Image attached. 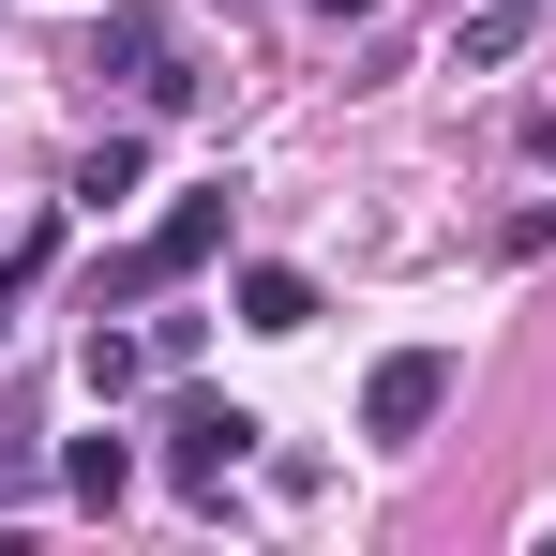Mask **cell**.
Listing matches in <instances>:
<instances>
[{
    "mask_svg": "<svg viewBox=\"0 0 556 556\" xmlns=\"http://www.w3.org/2000/svg\"><path fill=\"white\" fill-rule=\"evenodd\" d=\"M452 346H391V362H376L362 376V437H376V452H421V437H437V406H452Z\"/></svg>",
    "mask_w": 556,
    "mask_h": 556,
    "instance_id": "cell-4",
    "label": "cell"
},
{
    "mask_svg": "<svg viewBox=\"0 0 556 556\" xmlns=\"http://www.w3.org/2000/svg\"><path fill=\"white\" fill-rule=\"evenodd\" d=\"M527 151H542V166H556V105H542V121H527Z\"/></svg>",
    "mask_w": 556,
    "mask_h": 556,
    "instance_id": "cell-13",
    "label": "cell"
},
{
    "mask_svg": "<svg viewBox=\"0 0 556 556\" xmlns=\"http://www.w3.org/2000/svg\"><path fill=\"white\" fill-rule=\"evenodd\" d=\"M136 181H151V151H136V136H91V166H76V211H121Z\"/></svg>",
    "mask_w": 556,
    "mask_h": 556,
    "instance_id": "cell-9",
    "label": "cell"
},
{
    "mask_svg": "<svg viewBox=\"0 0 556 556\" xmlns=\"http://www.w3.org/2000/svg\"><path fill=\"white\" fill-rule=\"evenodd\" d=\"M76 376H91L105 406H121L136 376H166V362H151V331H121V316H91V331H76Z\"/></svg>",
    "mask_w": 556,
    "mask_h": 556,
    "instance_id": "cell-5",
    "label": "cell"
},
{
    "mask_svg": "<svg viewBox=\"0 0 556 556\" xmlns=\"http://www.w3.org/2000/svg\"><path fill=\"white\" fill-rule=\"evenodd\" d=\"M496 256H511V271H542V256H556V195H527V211H496Z\"/></svg>",
    "mask_w": 556,
    "mask_h": 556,
    "instance_id": "cell-10",
    "label": "cell"
},
{
    "mask_svg": "<svg viewBox=\"0 0 556 556\" xmlns=\"http://www.w3.org/2000/svg\"><path fill=\"white\" fill-rule=\"evenodd\" d=\"M46 481H61V466H30V452H0V511H30V496H46Z\"/></svg>",
    "mask_w": 556,
    "mask_h": 556,
    "instance_id": "cell-11",
    "label": "cell"
},
{
    "mask_svg": "<svg viewBox=\"0 0 556 556\" xmlns=\"http://www.w3.org/2000/svg\"><path fill=\"white\" fill-rule=\"evenodd\" d=\"M121 481H136L121 437H76V452H61V496H76V511H121Z\"/></svg>",
    "mask_w": 556,
    "mask_h": 556,
    "instance_id": "cell-7",
    "label": "cell"
},
{
    "mask_svg": "<svg viewBox=\"0 0 556 556\" xmlns=\"http://www.w3.org/2000/svg\"><path fill=\"white\" fill-rule=\"evenodd\" d=\"M91 76H121L136 105H195V76H181V15H166V0H105Z\"/></svg>",
    "mask_w": 556,
    "mask_h": 556,
    "instance_id": "cell-3",
    "label": "cell"
},
{
    "mask_svg": "<svg viewBox=\"0 0 556 556\" xmlns=\"http://www.w3.org/2000/svg\"><path fill=\"white\" fill-rule=\"evenodd\" d=\"M511 46H527V0H481V15H466V30H452V76H496Z\"/></svg>",
    "mask_w": 556,
    "mask_h": 556,
    "instance_id": "cell-8",
    "label": "cell"
},
{
    "mask_svg": "<svg viewBox=\"0 0 556 556\" xmlns=\"http://www.w3.org/2000/svg\"><path fill=\"white\" fill-rule=\"evenodd\" d=\"M226 211H241V181H195V195H166V226H151V241H121V256L91 271V316H136V301L195 286L211 256H226Z\"/></svg>",
    "mask_w": 556,
    "mask_h": 556,
    "instance_id": "cell-1",
    "label": "cell"
},
{
    "mask_svg": "<svg viewBox=\"0 0 556 556\" xmlns=\"http://www.w3.org/2000/svg\"><path fill=\"white\" fill-rule=\"evenodd\" d=\"M256 437H271L256 406H226V391H181V406H166V481H181L195 511H211V496L256 466Z\"/></svg>",
    "mask_w": 556,
    "mask_h": 556,
    "instance_id": "cell-2",
    "label": "cell"
},
{
    "mask_svg": "<svg viewBox=\"0 0 556 556\" xmlns=\"http://www.w3.org/2000/svg\"><path fill=\"white\" fill-rule=\"evenodd\" d=\"M316 15H331V30H362V15H391V0H316Z\"/></svg>",
    "mask_w": 556,
    "mask_h": 556,
    "instance_id": "cell-12",
    "label": "cell"
},
{
    "mask_svg": "<svg viewBox=\"0 0 556 556\" xmlns=\"http://www.w3.org/2000/svg\"><path fill=\"white\" fill-rule=\"evenodd\" d=\"M241 331H316V286L286 271V256H256L241 271Z\"/></svg>",
    "mask_w": 556,
    "mask_h": 556,
    "instance_id": "cell-6",
    "label": "cell"
}]
</instances>
